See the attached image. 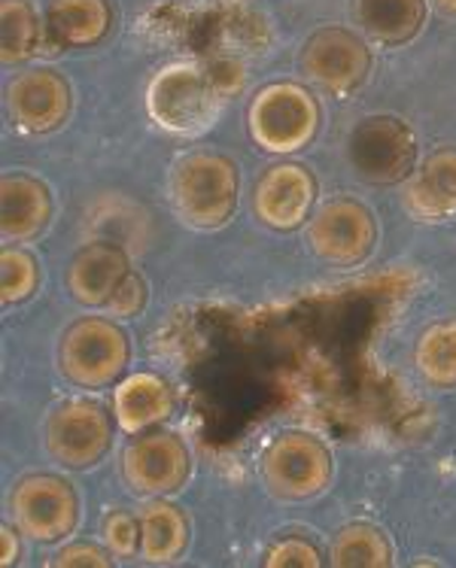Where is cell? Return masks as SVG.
I'll return each instance as SVG.
<instances>
[{"mask_svg":"<svg viewBox=\"0 0 456 568\" xmlns=\"http://www.w3.org/2000/svg\"><path fill=\"white\" fill-rule=\"evenodd\" d=\"M113 447V423L92 398H68L47 419V450L64 468H94Z\"/></svg>","mask_w":456,"mask_h":568,"instance_id":"cell-10","label":"cell"},{"mask_svg":"<svg viewBox=\"0 0 456 568\" xmlns=\"http://www.w3.org/2000/svg\"><path fill=\"white\" fill-rule=\"evenodd\" d=\"M435 7L445 16H450V19H456V0H435Z\"/></svg>","mask_w":456,"mask_h":568,"instance_id":"cell-30","label":"cell"},{"mask_svg":"<svg viewBox=\"0 0 456 568\" xmlns=\"http://www.w3.org/2000/svg\"><path fill=\"white\" fill-rule=\"evenodd\" d=\"M237 197L241 171L223 152H189L171 171V204L176 220L189 229L216 232L229 225L237 213Z\"/></svg>","mask_w":456,"mask_h":568,"instance_id":"cell-1","label":"cell"},{"mask_svg":"<svg viewBox=\"0 0 456 568\" xmlns=\"http://www.w3.org/2000/svg\"><path fill=\"white\" fill-rule=\"evenodd\" d=\"M375 68V55L363 34L344 24L316 28L304 40L302 70L316 89L328 94H351L365 85L368 73Z\"/></svg>","mask_w":456,"mask_h":568,"instance_id":"cell-9","label":"cell"},{"mask_svg":"<svg viewBox=\"0 0 456 568\" xmlns=\"http://www.w3.org/2000/svg\"><path fill=\"white\" fill-rule=\"evenodd\" d=\"M316 207V176L298 162L271 164L253 189V213L271 232H295Z\"/></svg>","mask_w":456,"mask_h":568,"instance_id":"cell-12","label":"cell"},{"mask_svg":"<svg viewBox=\"0 0 456 568\" xmlns=\"http://www.w3.org/2000/svg\"><path fill=\"white\" fill-rule=\"evenodd\" d=\"M40 290V262L22 246H3L0 253V302L3 307L28 302Z\"/></svg>","mask_w":456,"mask_h":568,"instance_id":"cell-24","label":"cell"},{"mask_svg":"<svg viewBox=\"0 0 456 568\" xmlns=\"http://www.w3.org/2000/svg\"><path fill=\"white\" fill-rule=\"evenodd\" d=\"M417 134L402 116L375 113L351 128L347 162L368 186H398L417 171Z\"/></svg>","mask_w":456,"mask_h":568,"instance_id":"cell-5","label":"cell"},{"mask_svg":"<svg viewBox=\"0 0 456 568\" xmlns=\"http://www.w3.org/2000/svg\"><path fill=\"white\" fill-rule=\"evenodd\" d=\"M7 110L24 134H52L71 119V82L52 68L24 70L7 85Z\"/></svg>","mask_w":456,"mask_h":568,"instance_id":"cell-13","label":"cell"},{"mask_svg":"<svg viewBox=\"0 0 456 568\" xmlns=\"http://www.w3.org/2000/svg\"><path fill=\"white\" fill-rule=\"evenodd\" d=\"M146 298H150L146 283H143L141 274L131 271L129 277H125V283H122L116 295H113V302L107 304V311H110V316H116V320H134V316L143 314Z\"/></svg>","mask_w":456,"mask_h":568,"instance_id":"cell-27","label":"cell"},{"mask_svg":"<svg viewBox=\"0 0 456 568\" xmlns=\"http://www.w3.org/2000/svg\"><path fill=\"white\" fill-rule=\"evenodd\" d=\"M113 414L125 435H141L174 414V389L159 374H129L125 381L116 383Z\"/></svg>","mask_w":456,"mask_h":568,"instance_id":"cell-17","label":"cell"},{"mask_svg":"<svg viewBox=\"0 0 456 568\" xmlns=\"http://www.w3.org/2000/svg\"><path fill=\"white\" fill-rule=\"evenodd\" d=\"M129 274L131 262L122 246L113 241H92L68 265V292L80 307L98 311L113 302Z\"/></svg>","mask_w":456,"mask_h":568,"instance_id":"cell-15","label":"cell"},{"mask_svg":"<svg viewBox=\"0 0 456 568\" xmlns=\"http://www.w3.org/2000/svg\"><path fill=\"white\" fill-rule=\"evenodd\" d=\"M262 562L268 568H316L323 566V554L311 538L290 535V538H281L277 545L271 547Z\"/></svg>","mask_w":456,"mask_h":568,"instance_id":"cell-26","label":"cell"},{"mask_svg":"<svg viewBox=\"0 0 456 568\" xmlns=\"http://www.w3.org/2000/svg\"><path fill=\"white\" fill-rule=\"evenodd\" d=\"M55 213L52 189L34 174L10 171L0 176V234L7 244H28L47 232Z\"/></svg>","mask_w":456,"mask_h":568,"instance_id":"cell-14","label":"cell"},{"mask_svg":"<svg viewBox=\"0 0 456 568\" xmlns=\"http://www.w3.org/2000/svg\"><path fill=\"white\" fill-rule=\"evenodd\" d=\"M429 7L426 0H353V19L372 43L405 47L420 34Z\"/></svg>","mask_w":456,"mask_h":568,"instance_id":"cell-19","label":"cell"},{"mask_svg":"<svg viewBox=\"0 0 456 568\" xmlns=\"http://www.w3.org/2000/svg\"><path fill=\"white\" fill-rule=\"evenodd\" d=\"M259 468L271 496L283 501L316 499L335 480V456L328 444L302 429L274 435L262 450Z\"/></svg>","mask_w":456,"mask_h":568,"instance_id":"cell-4","label":"cell"},{"mask_svg":"<svg viewBox=\"0 0 456 568\" xmlns=\"http://www.w3.org/2000/svg\"><path fill=\"white\" fill-rule=\"evenodd\" d=\"M320 101L302 82H271L246 110V128L259 150L290 155L311 146L320 131Z\"/></svg>","mask_w":456,"mask_h":568,"instance_id":"cell-2","label":"cell"},{"mask_svg":"<svg viewBox=\"0 0 456 568\" xmlns=\"http://www.w3.org/2000/svg\"><path fill=\"white\" fill-rule=\"evenodd\" d=\"M107 550L119 559H131L141 554V514L134 517L129 508H113L101 523Z\"/></svg>","mask_w":456,"mask_h":568,"instance_id":"cell-25","label":"cell"},{"mask_svg":"<svg viewBox=\"0 0 456 568\" xmlns=\"http://www.w3.org/2000/svg\"><path fill=\"white\" fill-rule=\"evenodd\" d=\"M131 341L110 316H80L59 341V372L80 389H107L125 374Z\"/></svg>","mask_w":456,"mask_h":568,"instance_id":"cell-3","label":"cell"},{"mask_svg":"<svg viewBox=\"0 0 456 568\" xmlns=\"http://www.w3.org/2000/svg\"><path fill=\"white\" fill-rule=\"evenodd\" d=\"M189 520L164 499H150L141 510V557L150 566H171L186 557Z\"/></svg>","mask_w":456,"mask_h":568,"instance_id":"cell-20","label":"cell"},{"mask_svg":"<svg viewBox=\"0 0 456 568\" xmlns=\"http://www.w3.org/2000/svg\"><path fill=\"white\" fill-rule=\"evenodd\" d=\"M122 475L138 496L162 499L186 487L192 475V450L174 432H146L122 453Z\"/></svg>","mask_w":456,"mask_h":568,"instance_id":"cell-11","label":"cell"},{"mask_svg":"<svg viewBox=\"0 0 456 568\" xmlns=\"http://www.w3.org/2000/svg\"><path fill=\"white\" fill-rule=\"evenodd\" d=\"M16 526L40 545H55L80 526V496L68 477L28 475L10 493Z\"/></svg>","mask_w":456,"mask_h":568,"instance_id":"cell-8","label":"cell"},{"mask_svg":"<svg viewBox=\"0 0 456 568\" xmlns=\"http://www.w3.org/2000/svg\"><path fill=\"white\" fill-rule=\"evenodd\" d=\"M0 545H3V554H0V566L10 568L19 562V557H22V545H19V535H16V529H10L7 523L0 526Z\"/></svg>","mask_w":456,"mask_h":568,"instance_id":"cell-29","label":"cell"},{"mask_svg":"<svg viewBox=\"0 0 456 568\" xmlns=\"http://www.w3.org/2000/svg\"><path fill=\"white\" fill-rule=\"evenodd\" d=\"M377 220L363 201L338 195L323 201L307 222V241L323 262L335 267H359L377 250Z\"/></svg>","mask_w":456,"mask_h":568,"instance_id":"cell-7","label":"cell"},{"mask_svg":"<svg viewBox=\"0 0 456 568\" xmlns=\"http://www.w3.org/2000/svg\"><path fill=\"white\" fill-rule=\"evenodd\" d=\"M414 365L426 386H433L438 393L456 389V316L438 320L423 332L417 341V353H414Z\"/></svg>","mask_w":456,"mask_h":568,"instance_id":"cell-21","label":"cell"},{"mask_svg":"<svg viewBox=\"0 0 456 568\" xmlns=\"http://www.w3.org/2000/svg\"><path fill=\"white\" fill-rule=\"evenodd\" d=\"M402 204L414 220L442 222L456 216V146H442L408 176Z\"/></svg>","mask_w":456,"mask_h":568,"instance_id":"cell-16","label":"cell"},{"mask_svg":"<svg viewBox=\"0 0 456 568\" xmlns=\"http://www.w3.org/2000/svg\"><path fill=\"white\" fill-rule=\"evenodd\" d=\"M43 37V24L31 0H0V61L16 68L34 59Z\"/></svg>","mask_w":456,"mask_h":568,"instance_id":"cell-22","label":"cell"},{"mask_svg":"<svg viewBox=\"0 0 456 568\" xmlns=\"http://www.w3.org/2000/svg\"><path fill=\"white\" fill-rule=\"evenodd\" d=\"M113 554L110 550H104V547L98 545H85V541H80V545H68L61 547L59 557L52 559V566H64V568H107L113 566Z\"/></svg>","mask_w":456,"mask_h":568,"instance_id":"cell-28","label":"cell"},{"mask_svg":"<svg viewBox=\"0 0 456 568\" xmlns=\"http://www.w3.org/2000/svg\"><path fill=\"white\" fill-rule=\"evenodd\" d=\"M113 28L110 0H49L47 34L61 49L98 47Z\"/></svg>","mask_w":456,"mask_h":568,"instance_id":"cell-18","label":"cell"},{"mask_svg":"<svg viewBox=\"0 0 456 568\" xmlns=\"http://www.w3.org/2000/svg\"><path fill=\"white\" fill-rule=\"evenodd\" d=\"M150 119L171 134H199L213 125L220 92L213 77L195 61H176L152 77L146 89Z\"/></svg>","mask_w":456,"mask_h":568,"instance_id":"cell-6","label":"cell"},{"mask_svg":"<svg viewBox=\"0 0 456 568\" xmlns=\"http://www.w3.org/2000/svg\"><path fill=\"white\" fill-rule=\"evenodd\" d=\"M328 562L335 568H386L393 566V545L375 523H351L335 535Z\"/></svg>","mask_w":456,"mask_h":568,"instance_id":"cell-23","label":"cell"}]
</instances>
